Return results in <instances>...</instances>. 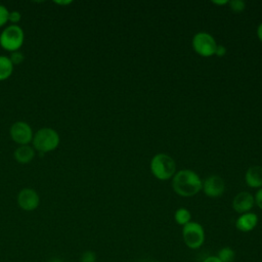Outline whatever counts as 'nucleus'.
<instances>
[{
	"label": "nucleus",
	"instance_id": "obj_1",
	"mask_svg": "<svg viewBox=\"0 0 262 262\" xmlns=\"http://www.w3.org/2000/svg\"><path fill=\"white\" fill-rule=\"evenodd\" d=\"M173 189L181 196H192L202 188V181L196 173L191 170H181L173 178Z\"/></svg>",
	"mask_w": 262,
	"mask_h": 262
},
{
	"label": "nucleus",
	"instance_id": "obj_2",
	"mask_svg": "<svg viewBox=\"0 0 262 262\" xmlns=\"http://www.w3.org/2000/svg\"><path fill=\"white\" fill-rule=\"evenodd\" d=\"M57 131L49 127H43L36 131L33 136V146L41 154L54 150L59 144Z\"/></svg>",
	"mask_w": 262,
	"mask_h": 262
},
{
	"label": "nucleus",
	"instance_id": "obj_3",
	"mask_svg": "<svg viewBox=\"0 0 262 262\" xmlns=\"http://www.w3.org/2000/svg\"><path fill=\"white\" fill-rule=\"evenodd\" d=\"M150 170L158 179L167 180L174 175L176 165L170 156L166 154H158L151 159Z\"/></svg>",
	"mask_w": 262,
	"mask_h": 262
},
{
	"label": "nucleus",
	"instance_id": "obj_4",
	"mask_svg": "<svg viewBox=\"0 0 262 262\" xmlns=\"http://www.w3.org/2000/svg\"><path fill=\"white\" fill-rule=\"evenodd\" d=\"M25 40V33L17 25L7 26L0 34V45L7 51L18 50Z\"/></svg>",
	"mask_w": 262,
	"mask_h": 262
},
{
	"label": "nucleus",
	"instance_id": "obj_5",
	"mask_svg": "<svg viewBox=\"0 0 262 262\" xmlns=\"http://www.w3.org/2000/svg\"><path fill=\"white\" fill-rule=\"evenodd\" d=\"M182 239L184 245L191 250L201 248L205 243V230L203 226L194 221H190L182 228Z\"/></svg>",
	"mask_w": 262,
	"mask_h": 262
},
{
	"label": "nucleus",
	"instance_id": "obj_6",
	"mask_svg": "<svg viewBox=\"0 0 262 262\" xmlns=\"http://www.w3.org/2000/svg\"><path fill=\"white\" fill-rule=\"evenodd\" d=\"M192 46L196 53L207 57L215 54L217 44L210 34L201 32L194 35L192 39Z\"/></svg>",
	"mask_w": 262,
	"mask_h": 262
},
{
	"label": "nucleus",
	"instance_id": "obj_7",
	"mask_svg": "<svg viewBox=\"0 0 262 262\" xmlns=\"http://www.w3.org/2000/svg\"><path fill=\"white\" fill-rule=\"evenodd\" d=\"M10 136L14 142L19 145H25L33 140L34 135L31 126L27 122L17 121L10 127Z\"/></svg>",
	"mask_w": 262,
	"mask_h": 262
},
{
	"label": "nucleus",
	"instance_id": "obj_8",
	"mask_svg": "<svg viewBox=\"0 0 262 262\" xmlns=\"http://www.w3.org/2000/svg\"><path fill=\"white\" fill-rule=\"evenodd\" d=\"M17 204L25 211H33L40 204L39 194L33 188H23L17 194Z\"/></svg>",
	"mask_w": 262,
	"mask_h": 262
},
{
	"label": "nucleus",
	"instance_id": "obj_9",
	"mask_svg": "<svg viewBox=\"0 0 262 262\" xmlns=\"http://www.w3.org/2000/svg\"><path fill=\"white\" fill-rule=\"evenodd\" d=\"M224 189L225 183L220 176H210L204 182V191L210 198L220 196L224 192Z\"/></svg>",
	"mask_w": 262,
	"mask_h": 262
},
{
	"label": "nucleus",
	"instance_id": "obj_10",
	"mask_svg": "<svg viewBox=\"0 0 262 262\" xmlns=\"http://www.w3.org/2000/svg\"><path fill=\"white\" fill-rule=\"evenodd\" d=\"M254 204H255L254 196L247 191L237 193L234 196V199L232 200V208L235 212H237L239 214L250 212V210L253 208Z\"/></svg>",
	"mask_w": 262,
	"mask_h": 262
},
{
	"label": "nucleus",
	"instance_id": "obj_11",
	"mask_svg": "<svg viewBox=\"0 0 262 262\" xmlns=\"http://www.w3.org/2000/svg\"><path fill=\"white\" fill-rule=\"evenodd\" d=\"M258 224V216L255 213H244L235 221V227L242 232L252 231Z\"/></svg>",
	"mask_w": 262,
	"mask_h": 262
},
{
	"label": "nucleus",
	"instance_id": "obj_12",
	"mask_svg": "<svg viewBox=\"0 0 262 262\" xmlns=\"http://www.w3.org/2000/svg\"><path fill=\"white\" fill-rule=\"evenodd\" d=\"M13 157L14 159L20 163V164H27L29 162H31L34 157H35V150L32 146H30L29 144H25V145H19L18 147L15 148V150L13 151Z\"/></svg>",
	"mask_w": 262,
	"mask_h": 262
},
{
	"label": "nucleus",
	"instance_id": "obj_13",
	"mask_svg": "<svg viewBox=\"0 0 262 262\" xmlns=\"http://www.w3.org/2000/svg\"><path fill=\"white\" fill-rule=\"evenodd\" d=\"M246 182L250 187L262 186V167L253 166L246 173Z\"/></svg>",
	"mask_w": 262,
	"mask_h": 262
},
{
	"label": "nucleus",
	"instance_id": "obj_14",
	"mask_svg": "<svg viewBox=\"0 0 262 262\" xmlns=\"http://www.w3.org/2000/svg\"><path fill=\"white\" fill-rule=\"evenodd\" d=\"M13 71V64L9 57L6 55H0V81L10 77Z\"/></svg>",
	"mask_w": 262,
	"mask_h": 262
},
{
	"label": "nucleus",
	"instance_id": "obj_15",
	"mask_svg": "<svg viewBox=\"0 0 262 262\" xmlns=\"http://www.w3.org/2000/svg\"><path fill=\"white\" fill-rule=\"evenodd\" d=\"M216 256L221 262H233L235 259V252L231 247H223L217 252Z\"/></svg>",
	"mask_w": 262,
	"mask_h": 262
},
{
	"label": "nucleus",
	"instance_id": "obj_16",
	"mask_svg": "<svg viewBox=\"0 0 262 262\" xmlns=\"http://www.w3.org/2000/svg\"><path fill=\"white\" fill-rule=\"evenodd\" d=\"M174 219H175V221H176L177 224L184 226V225H186L187 223L190 222V220H191V214H190V212H189L187 209H185V208H180V209H178V210L175 212V214H174Z\"/></svg>",
	"mask_w": 262,
	"mask_h": 262
},
{
	"label": "nucleus",
	"instance_id": "obj_17",
	"mask_svg": "<svg viewBox=\"0 0 262 262\" xmlns=\"http://www.w3.org/2000/svg\"><path fill=\"white\" fill-rule=\"evenodd\" d=\"M96 260H97V256L95 252L91 250H87L83 252L79 258V262H96Z\"/></svg>",
	"mask_w": 262,
	"mask_h": 262
},
{
	"label": "nucleus",
	"instance_id": "obj_18",
	"mask_svg": "<svg viewBox=\"0 0 262 262\" xmlns=\"http://www.w3.org/2000/svg\"><path fill=\"white\" fill-rule=\"evenodd\" d=\"M10 61L12 62V64H19L24 61L25 59V55L19 51V50H16V51H12L10 53V56H8Z\"/></svg>",
	"mask_w": 262,
	"mask_h": 262
},
{
	"label": "nucleus",
	"instance_id": "obj_19",
	"mask_svg": "<svg viewBox=\"0 0 262 262\" xmlns=\"http://www.w3.org/2000/svg\"><path fill=\"white\" fill-rule=\"evenodd\" d=\"M9 10L3 4H0V27L4 26L8 21Z\"/></svg>",
	"mask_w": 262,
	"mask_h": 262
},
{
	"label": "nucleus",
	"instance_id": "obj_20",
	"mask_svg": "<svg viewBox=\"0 0 262 262\" xmlns=\"http://www.w3.org/2000/svg\"><path fill=\"white\" fill-rule=\"evenodd\" d=\"M229 5H230V8L232 11L234 12H241L245 9V2L242 1V0H233V1H230L229 2Z\"/></svg>",
	"mask_w": 262,
	"mask_h": 262
},
{
	"label": "nucleus",
	"instance_id": "obj_21",
	"mask_svg": "<svg viewBox=\"0 0 262 262\" xmlns=\"http://www.w3.org/2000/svg\"><path fill=\"white\" fill-rule=\"evenodd\" d=\"M21 18V14L16 11V10H12V11H9V14H8V20L10 23H12L13 25H16Z\"/></svg>",
	"mask_w": 262,
	"mask_h": 262
},
{
	"label": "nucleus",
	"instance_id": "obj_22",
	"mask_svg": "<svg viewBox=\"0 0 262 262\" xmlns=\"http://www.w3.org/2000/svg\"><path fill=\"white\" fill-rule=\"evenodd\" d=\"M255 203H256V205L260 208V209H262V188H260L257 192H256V195H255Z\"/></svg>",
	"mask_w": 262,
	"mask_h": 262
},
{
	"label": "nucleus",
	"instance_id": "obj_23",
	"mask_svg": "<svg viewBox=\"0 0 262 262\" xmlns=\"http://www.w3.org/2000/svg\"><path fill=\"white\" fill-rule=\"evenodd\" d=\"M226 53V48L223 46V45H217L216 47V50H215V54L217 56H223L224 54Z\"/></svg>",
	"mask_w": 262,
	"mask_h": 262
},
{
	"label": "nucleus",
	"instance_id": "obj_24",
	"mask_svg": "<svg viewBox=\"0 0 262 262\" xmlns=\"http://www.w3.org/2000/svg\"><path fill=\"white\" fill-rule=\"evenodd\" d=\"M203 262H221L216 255H212V256H208L207 258H205L203 260Z\"/></svg>",
	"mask_w": 262,
	"mask_h": 262
},
{
	"label": "nucleus",
	"instance_id": "obj_25",
	"mask_svg": "<svg viewBox=\"0 0 262 262\" xmlns=\"http://www.w3.org/2000/svg\"><path fill=\"white\" fill-rule=\"evenodd\" d=\"M257 35H258V37H259V39L262 41V24L258 27V29H257Z\"/></svg>",
	"mask_w": 262,
	"mask_h": 262
},
{
	"label": "nucleus",
	"instance_id": "obj_26",
	"mask_svg": "<svg viewBox=\"0 0 262 262\" xmlns=\"http://www.w3.org/2000/svg\"><path fill=\"white\" fill-rule=\"evenodd\" d=\"M56 4H59V5H67V4H70L72 3V1L68 0V1H54Z\"/></svg>",
	"mask_w": 262,
	"mask_h": 262
},
{
	"label": "nucleus",
	"instance_id": "obj_27",
	"mask_svg": "<svg viewBox=\"0 0 262 262\" xmlns=\"http://www.w3.org/2000/svg\"><path fill=\"white\" fill-rule=\"evenodd\" d=\"M213 3H215L217 5H222V4H226L227 1L226 0H223V1H213Z\"/></svg>",
	"mask_w": 262,
	"mask_h": 262
},
{
	"label": "nucleus",
	"instance_id": "obj_28",
	"mask_svg": "<svg viewBox=\"0 0 262 262\" xmlns=\"http://www.w3.org/2000/svg\"><path fill=\"white\" fill-rule=\"evenodd\" d=\"M50 262H62L59 258H54V259H52Z\"/></svg>",
	"mask_w": 262,
	"mask_h": 262
},
{
	"label": "nucleus",
	"instance_id": "obj_29",
	"mask_svg": "<svg viewBox=\"0 0 262 262\" xmlns=\"http://www.w3.org/2000/svg\"><path fill=\"white\" fill-rule=\"evenodd\" d=\"M146 262H160V261H157V260H149V261H146Z\"/></svg>",
	"mask_w": 262,
	"mask_h": 262
}]
</instances>
